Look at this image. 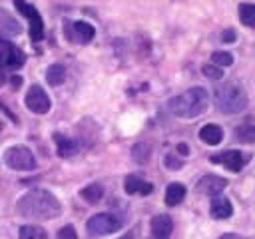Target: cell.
<instances>
[{
  "mask_svg": "<svg viewBox=\"0 0 255 239\" xmlns=\"http://www.w3.org/2000/svg\"><path fill=\"white\" fill-rule=\"evenodd\" d=\"M12 84H14L16 88H18V86L22 84V78H18V76H14V78H12Z\"/></svg>",
  "mask_w": 255,
  "mask_h": 239,
  "instance_id": "33",
  "label": "cell"
},
{
  "mask_svg": "<svg viewBox=\"0 0 255 239\" xmlns=\"http://www.w3.org/2000/svg\"><path fill=\"white\" fill-rule=\"evenodd\" d=\"M235 139L241 143H255V125L253 123H241L235 127Z\"/></svg>",
  "mask_w": 255,
  "mask_h": 239,
  "instance_id": "21",
  "label": "cell"
},
{
  "mask_svg": "<svg viewBox=\"0 0 255 239\" xmlns=\"http://www.w3.org/2000/svg\"><path fill=\"white\" fill-rule=\"evenodd\" d=\"M209 213H211L213 219H227V217H231V213H233V205H231V201H229L227 197L215 195V197L211 199Z\"/></svg>",
  "mask_w": 255,
  "mask_h": 239,
  "instance_id": "14",
  "label": "cell"
},
{
  "mask_svg": "<svg viewBox=\"0 0 255 239\" xmlns=\"http://www.w3.org/2000/svg\"><path fill=\"white\" fill-rule=\"evenodd\" d=\"M16 207H18V213L22 217L36 219V221L54 219V217H58L62 213L60 201L48 189H30V191H26L18 199Z\"/></svg>",
  "mask_w": 255,
  "mask_h": 239,
  "instance_id": "1",
  "label": "cell"
},
{
  "mask_svg": "<svg viewBox=\"0 0 255 239\" xmlns=\"http://www.w3.org/2000/svg\"><path fill=\"white\" fill-rule=\"evenodd\" d=\"M251 155L245 153V151H239V149H227V151H221V153H215L209 157L211 163H217V165H223L225 169L229 171H241L247 163H249Z\"/></svg>",
  "mask_w": 255,
  "mask_h": 239,
  "instance_id": "7",
  "label": "cell"
},
{
  "mask_svg": "<svg viewBox=\"0 0 255 239\" xmlns=\"http://www.w3.org/2000/svg\"><path fill=\"white\" fill-rule=\"evenodd\" d=\"M86 229L90 235L102 237V235H110V233H116L118 229H122V221L114 213H96L88 219Z\"/></svg>",
  "mask_w": 255,
  "mask_h": 239,
  "instance_id": "5",
  "label": "cell"
},
{
  "mask_svg": "<svg viewBox=\"0 0 255 239\" xmlns=\"http://www.w3.org/2000/svg\"><path fill=\"white\" fill-rule=\"evenodd\" d=\"M171 231H173V221L169 215L165 213H159L151 219V225H149V235L151 239H169L171 237Z\"/></svg>",
  "mask_w": 255,
  "mask_h": 239,
  "instance_id": "11",
  "label": "cell"
},
{
  "mask_svg": "<svg viewBox=\"0 0 255 239\" xmlns=\"http://www.w3.org/2000/svg\"><path fill=\"white\" fill-rule=\"evenodd\" d=\"M46 80H48L50 86L64 84V80H66V68H64V64H52L46 70Z\"/></svg>",
  "mask_w": 255,
  "mask_h": 239,
  "instance_id": "19",
  "label": "cell"
},
{
  "mask_svg": "<svg viewBox=\"0 0 255 239\" xmlns=\"http://www.w3.org/2000/svg\"><path fill=\"white\" fill-rule=\"evenodd\" d=\"M237 12H239V20L245 26L255 28V4H247V2L245 4H239Z\"/></svg>",
  "mask_w": 255,
  "mask_h": 239,
  "instance_id": "23",
  "label": "cell"
},
{
  "mask_svg": "<svg viewBox=\"0 0 255 239\" xmlns=\"http://www.w3.org/2000/svg\"><path fill=\"white\" fill-rule=\"evenodd\" d=\"M14 6L30 24V40L32 42H40L44 38V22H42L40 12L32 4H28L24 0H14Z\"/></svg>",
  "mask_w": 255,
  "mask_h": 239,
  "instance_id": "6",
  "label": "cell"
},
{
  "mask_svg": "<svg viewBox=\"0 0 255 239\" xmlns=\"http://www.w3.org/2000/svg\"><path fill=\"white\" fill-rule=\"evenodd\" d=\"M199 139L203 143H207V145H217L223 139V129L217 123H205L199 129Z\"/></svg>",
  "mask_w": 255,
  "mask_h": 239,
  "instance_id": "15",
  "label": "cell"
},
{
  "mask_svg": "<svg viewBox=\"0 0 255 239\" xmlns=\"http://www.w3.org/2000/svg\"><path fill=\"white\" fill-rule=\"evenodd\" d=\"M177 151L185 155V153H187V145H185V143H179V145H177Z\"/></svg>",
  "mask_w": 255,
  "mask_h": 239,
  "instance_id": "31",
  "label": "cell"
},
{
  "mask_svg": "<svg viewBox=\"0 0 255 239\" xmlns=\"http://www.w3.org/2000/svg\"><path fill=\"white\" fill-rule=\"evenodd\" d=\"M80 195H82L88 203H98V201L104 197V187H102L100 183H90V185H86V187L80 191Z\"/></svg>",
  "mask_w": 255,
  "mask_h": 239,
  "instance_id": "22",
  "label": "cell"
},
{
  "mask_svg": "<svg viewBox=\"0 0 255 239\" xmlns=\"http://www.w3.org/2000/svg\"><path fill=\"white\" fill-rule=\"evenodd\" d=\"M26 62V56L20 48L10 42H0V68L2 70H18Z\"/></svg>",
  "mask_w": 255,
  "mask_h": 239,
  "instance_id": "8",
  "label": "cell"
},
{
  "mask_svg": "<svg viewBox=\"0 0 255 239\" xmlns=\"http://www.w3.org/2000/svg\"><path fill=\"white\" fill-rule=\"evenodd\" d=\"M163 163H165V167H169V169H179L181 165H183V161L179 159V157H175V155H165V159H163Z\"/></svg>",
  "mask_w": 255,
  "mask_h": 239,
  "instance_id": "28",
  "label": "cell"
},
{
  "mask_svg": "<svg viewBox=\"0 0 255 239\" xmlns=\"http://www.w3.org/2000/svg\"><path fill=\"white\" fill-rule=\"evenodd\" d=\"M54 139H56V147H58V155L60 157H70L80 149V143L76 139L64 137L60 133H54Z\"/></svg>",
  "mask_w": 255,
  "mask_h": 239,
  "instance_id": "16",
  "label": "cell"
},
{
  "mask_svg": "<svg viewBox=\"0 0 255 239\" xmlns=\"http://www.w3.org/2000/svg\"><path fill=\"white\" fill-rule=\"evenodd\" d=\"M124 189L128 195H149L153 191V185L143 177H139L137 173H131L124 179Z\"/></svg>",
  "mask_w": 255,
  "mask_h": 239,
  "instance_id": "13",
  "label": "cell"
},
{
  "mask_svg": "<svg viewBox=\"0 0 255 239\" xmlns=\"http://www.w3.org/2000/svg\"><path fill=\"white\" fill-rule=\"evenodd\" d=\"M18 32H20V24L14 20V16H10V12L0 8V34L2 36H16Z\"/></svg>",
  "mask_w": 255,
  "mask_h": 239,
  "instance_id": "18",
  "label": "cell"
},
{
  "mask_svg": "<svg viewBox=\"0 0 255 239\" xmlns=\"http://www.w3.org/2000/svg\"><path fill=\"white\" fill-rule=\"evenodd\" d=\"M201 72H203V76L209 78V80H221V78H223V68H219V66H215V64H205V66L201 68Z\"/></svg>",
  "mask_w": 255,
  "mask_h": 239,
  "instance_id": "26",
  "label": "cell"
},
{
  "mask_svg": "<svg viewBox=\"0 0 255 239\" xmlns=\"http://www.w3.org/2000/svg\"><path fill=\"white\" fill-rule=\"evenodd\" d=\"M207 106H209V94L201 86L189 88L183 94L169 100L171 114L177 118H183V120H193V118L201 116L207 110Z\"/></svg>",
  "mask_w": 255,
  "mask_h": 239,
  "instance_id": "2",
  "label": "cell"
},
{
  "mask_svg": "<svg viewBox=\"0 0 255 239\" xmlns=\"http://www.w3.org/2000/svg\"><path fill=\"white\" fill-rule=\"evenodd\" d=\"M183 199H185V185L179 183V181L169 183L167 189H165V203H167L169 207H175V205H179Z\"/></svg>",
  "mask_w": 255,
  "mask_h": 239,
  "instance_id": "17",
  "label": "cell"
},
{
  "mask_svg": "<svg viewBox=\"0 0 255 239\" xmlns=\"http://www.w3.org/2000/svg\"><path fill=\"white\" fill-rule=\"evenodd\" d=\"M2 159L10 169H16V171H32V169H36L34 153L26 145H12V147L4 149Z\"/></svg>",
  "mask_w": 255,
  "mask_h": 239,
  "instance_id": "4",
  "label": "cell"
},
{
  "mask_svg": "<svg viewBox=\"0 0 255 239\" xmlns=\"http://www.w3.org/2000/svg\"><path fill=\"white\" fill-rule=\"evenodd\" d=\"M66 36L78 44H88L94 40L96 36V30L92 24L84 22V20H78V22H66Z\"/></svg>",
  "mask_w": 255,
  "mask_h": 239,
  "instance_id": "10",
  "label": "cell"
},
{
  "mask_svg": "<svg viewBox=\"0 0 255 239\" xmlns=\"http://www.w3.org/2000/svg\"><path fill=\"white\" fill-rule=\"evenodd\" d=\"M122 239H133V233H128V235H124Z\"/></svg>",
  "mask_w": 255,
  "mask_h": 239,
  "instance_id": "34",
  "label": "cell"
},
{
  "mask_svg": "<svg viewBox=\"0 0 255 239\" xmlns=\"http://www.w3.org/2000/svg\"><path fill=\"white\" fill-rule=\"evenodd\" d=\"M225 187H227V179L219 177V175H213V173L203 175L197 183V191H201L205 195H219Z\"/></svg>",
  "mask_w": 255,
  "mask_h": 239,
  "instance_id": "12",
  "label": "cell"
},
{
  "mask_svg": "<svg viewBox=\"0 0 255 239\" xmlns=\"http://www.w3.org/2000/svg\"><path fill=\"white\" fill-rule=\"evenodd\" d=\"M149 155H151V147H149V143H145V141H137V143L131 147V157H133L137 163H145V161L149 159Z\"/></svg>",
  "mask_w": 255,
  "mask_h": 239,
  "instance_id": "24",
  "label": "cell"
},
{
  "mask_svg": "<svg viewBox=\"0 0 255 239\" xmlns=\"http://www.w3.org/2000/svg\"><path fill=\"white\" fill-rule=\"evenodd\" d=\"M211 64L219 66V68H229L233 64V56L225 50H219V52H213L211 54Z\"/></svg>",
  "mask_w": 255,
  "mask_h": 239,
  "instance_id": "25",
  "label": "cell"
},
{
  "mask_svg": "<svg viewBox=\"0 0 255 239\" xmlns=\"http://www.w3.org/2000/svg\"><path fill=\"white\" fill-rule=\"evenodd\" d=\"M24 102H26V108H28L30 112L40 114V116H42V114H46V112H50V106H52V102H50L48 94H46V92H44V88H42V86H38V84L30 86V90H28V94H26Z\"/></svg>",
  "mask_w": 255,
  "mask_h": 239,
  "instance_id": "9",
  "label": "cell"
},
{
  "mask_svg": "<svg viewBox=\"0 0 255 239\" xmlns=\"http://www.w3.org/2000/svg\"><path fill=\"white\" fill-rule=\"evenodd\" d=\"M219 239H251V237H241V235H237V233H223Z\"/></svg>",
  "mask_w": 255,
  "mask_h": 239,
  "instance_id": "30",
  "label": "cell"
},
{
  "mask_svg": "<svg viewBox=\"0 0 255 239\" xmlns=\"http://www.w3.org/2000/svg\"><path fill=\"white\" fill-rule=\"evenodd\" d=\"M20 239H48V233L40 225H22L18 231Z\"/></svg>",
  "mask_w": 255,
  "mask_h": 239,
  "instance_id": "20",
  "label": "cell"
},
{
  "mask_svg": "<svg viewBox=\"0 0 255 239\" xmlns=\"http://www.w3.org/2000/svg\"><path fill=\"white\" fill-rule=\"evenodd\" d=\"M4 84H6V76H4V70L0 68V88H2Z\"/></svg>",
  "mask_w": 255,
  "mask_h": 239,
  "instance_id": "32",
  "label": "cell"
},
{
  "mask_svg": "<svg viewBox=\"0 0 255 239\" xmlns=\"http://www.w3.org/2000/svg\"><path fill=\"white\" fill-rule=\"evenodd\" d=\"M2 127H4V123H2V121H0V131H2Z\"/></svg>",
  "mask_w": 255,
  "mask_h": 239,
  "instance_id": "35",
  "label": "cell"
},
{
  "mask_svg": "<svg viewBox=\"0 0 255 239\" xmlns=\"http://www.w3.org/2000/svg\"><path fill=\"white\" fill-rule=\"evenodd\" d=\"M213 104L221 114H227V116L239 114L247 108V92L239 82L227 80L215 88Z\"/></svg>",
  "mask_w": 255,
  "mask_h": 239,
  "instance_id": "3",
  "label": "cell"
},
{
  "mask_svg": "<svg viewBox=\"0 0 255 239\" xmlns=\"http://www.w3.org/2000/svg\"><path fill=\"white\" fill-rule=\"evenodd\" d=\"M56 239H80V237H78V233H76V229H74L72 225H64V227L56 233Z\"/></svg>",
  "mask_w": 255,
  "mask_h": 239,
  "instance_id": "27",
  "label": "cell"
},
{
  "mask_svg": "<svg viewBox=\"0 0 255 239\" xmlns=\"http://www.w3.org/2000/svg\"><path fill=\"white\" fill-rule=\"evenodd\" d=\"M221 40H223V42H233V40H235V32H233V30H225V32L221 34Z\"/></svg>",
  "mask_w": 255,
  "mask_h": 239,
  "instance_id": "29",
  "label": "cell"
}]
</instances>
